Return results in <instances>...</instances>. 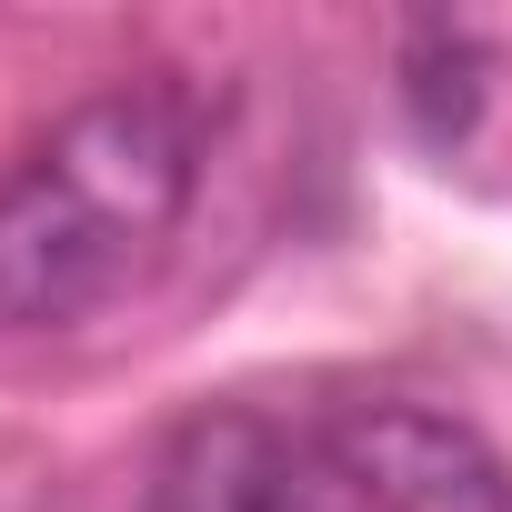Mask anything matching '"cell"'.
Instances as JSON below:
<instances>
[{"label": "cell", "mask_w": 512, "mask_h": 512, "mask_svg": "<svg viewBox=\"0 0 512 512\" xmlns=\"http://www.w3.org/2000/svg\"><path fill=\"white\" fill-rule=\"evenodd\" d=\"M141 512H362V502H352L342 462L322 452V432L221 402L161 442Z\"/></svg>", "instance_id": "3957f363"}, {"label": "cell", "mask_w": 512, "mask_h": 512, "mask_svg": "<svg viewBox=\"0 0 512 512\" xmlns=\"http://www.w3.org/2000/svg\"><path fill=\"white\" fill-rule=\"evenodd\" d=\"M201 191V121L171 81H111L71 101L0 171V332H71L111 312Z\"/></svg>", "instance_id": "6da1fadb"}, {"label": "cell", "mask_w": 512, "mask_h": 512, "mask_svg": "<svg viewBox=\"0 0 512 512\" xmlns=\"http://www.w3.org/2000/svg\"><path fill=\"white\" fill-rule=\"evenodd\" d=\"M312 432L342 462L362 512H512V462L442 402L372 392V402H342Z\"/></svg>", "instance_id": "7a4b0ae2"}, {"label": "cell", "mask_w": 512, "mask_h": 512, "mask_svg": "<svg viewBox=\"0 0 512 512\" xmlns=\"http://www.w3.org/2000/svg\"><path fill=\"white\" fill-rule=\"evenodd\" d=\"M482 71H492V51H482L472 31H452V21H422V31H412V51H402V91H412L422 141H462V131H472V111H482Z\"/></svg>", "instance_id": "277c9868"}]
</instances>
